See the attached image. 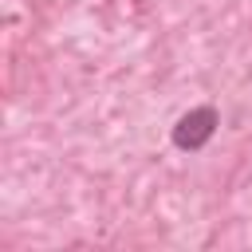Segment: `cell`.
Here are the masks:
<instances>
[{
  "label": "cell",
  "mask_w": 252,
  "mask_h": 252,
  "mask_svg": "<svg viewBox=\"0 0 252 252\" xmlns=\"http://www.w3.org/2000/svg\"><path fill=\"white\" fill-rule=\"evenodd\" d=\"M213 130H217V114H213L209 106H201V110H189V114L177 122L173 142H177L181 150H197V146H205V142L213 138Z\"/></svg>",
  "instance_id": "cell-1"
}]
</instances>
